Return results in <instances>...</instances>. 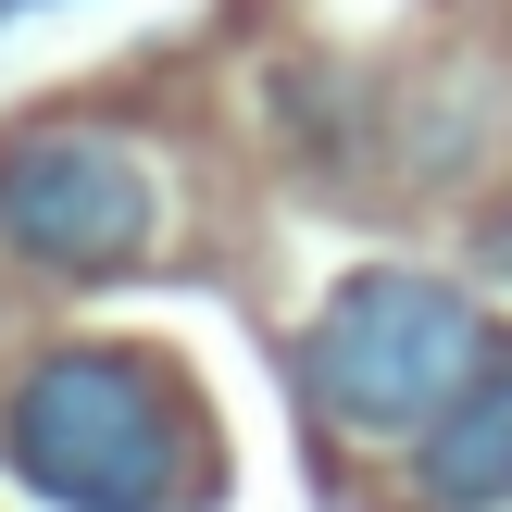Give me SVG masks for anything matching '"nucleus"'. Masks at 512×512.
I'll use <instances>...</instances> for the list:
<instances>
[{
    "label": "nucleus",
    "mask_w": 512,
    "mask_h": 512,
    "mask_svg": "<svg viewBox=\"0 0 512 512\" xmlns=\"http://www.w3.org/2000/svg\"><path fill=\"white\" fill-rule=\"evenodd\" d=\"M475 250H488V263H500V275H512V225H488V238H475Z\"/></svg>",
    "instance_id": "5"
},
{
    "label": "nucleus",
    "mask_w": 512,
    "mask_h": 512,
    "mask_svg": "<svg viewBox=\"0 0 512 512\" xmlns=\"http://www.w3.org/2000/svg\"><path fill=\"white\" fill-rule=\"evenodd\" d=\"M488 350H500V325L475 313L450 275L363 263L300 325V400H313L338 438H425V425L475 388Z\"/></svg>",
    "instance_id": "2"
},
{
    "label": "nucleus",
    "mask_w": 512,
    "mask_h": 512,
    "mask_svg": "<svg viewBox=\"0 0 512 512\" xmlns=\"http://www.w3.org/2000/svg\"><path fill=\"white\" fill-rule=\"evenodd\" d=\"M413 475H425L438 512H500L512 500V338L475 363V388L413 438Z\"/></svg>",
    "instance_id": "4"
},
{
    "label": "nucleus",
    "mask_w": 512,
    "mask_h": 512,
    "mask_svg": "<svg viewBox=\"0 0 512 512\" xmlns=\"http://www.w3.org/2000/svg\"><path fill=\"white\" fill-rule=\"evenodd\" d=\"M0 475L50 512H188L213 500V425H200L188 375L150 350H50L0 400Z\"/></svg>",
    "instance_id": "1"
},
{
    "label": "nucleus",
    "mask_w": 512,
    "mask_h": 512,
    "mask_svg": "<svg viewBox=\"0 0 512 512\" xmlns=\"http://www.w3.org/2000/svg\"><path fill=\"white\" fill-rule=\"evenodd\" d=\"M0 13H38V0H0Z\"/></svg>",
    "instance_id": "6"
},
{
    "label": "nucleus",
    "mask_w": 512,
    "mask_h": 512,
    "mask_svg": "<svg viewBox=\"0 0 512 512\" xmlns=\"http://www.w3.org/2000/svg\"><path fill=\"white\" fill-rule=\"evenodd\" d=\"M163 238V175L113 125H25L0 138V250L38 275H125Z\"/></svg>",
    "instance_id": "3"
}]
</instances>
